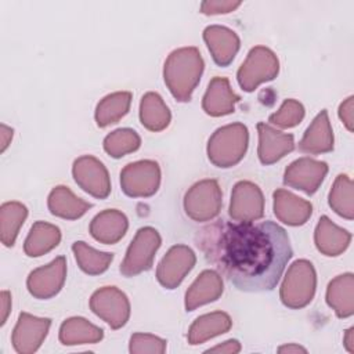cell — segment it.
Segmentation results:
<instances>
[{
	"mask_svg": "<svg viewBox=\"0 0 354 354\" xmlns=\"http://www.w3.org/2000/svg\"><path fill=\"white\" fill-rule=\"evenodd\" d=\"M224 286L220 272L202 271L185 292V310L194 311L201 306L216 301L223 295Z\"/></svg>",
	"mask_w": 354,
	"mask_h": 354,
	"instance_id": "ffe728a7",
	"label": "cell"
},
{
	"mask_svg": "<svg viewBox=\"0 0 354 354\" xmlns=\"http://www.w3.org/2000/svg\"><path fill=\"white\" fill-rule=\"evenodd\" d=\"M339 118L348 131H353L354 126V97L350 95L339 105Z\"/></svg>",
	"mask_w": 354,
	"mask_h": 354,
	"instance_id": "74e56055",
	"label": "cell"
},
{
	"mask_svg": "<svg viewBox=\"0 0 354 354\" xmlns=\"http://www.w3.org/2000/svg\"><path fill=\"white\" fill-rule=\"evenodd\" d=\"M328 203L332 210L343 218H354L353 206V183L347 174H339L330 188Z\"/></svg>",
	"mask_w": 354,
	"mask_h": 354,
	"instance_id": "d6a6232c",
	"label": "cell"
},
{
	"mask_svg": "<svg viewBox=\"0 0 354 354\" xmlns=\"http://www.w3.org/2000/svg\"><path fill=\"white\" fill-rule=\"evenodd\" d=\"M223 194L217 180L206 178L195 183L184 196V210L189 218L205 223L220 214Z\"/></svg>",
	"mask_w": 354,
	"mask_h": 354,
	"instance_id": "8992f818",
	"label": "cell"
},
{
	"mask_svg": "<svg viewBox=\"0 0 354 354\" xmlns=\"http://www.w3.org/2000/svg\"><path fill=\"white\" fill-rule=\"evenodd\" d=\"M0 129H1V152H4L7 149V147H8V144L11 142L14 130L11 127L6 126L4 123L0 126Z\"/></svg>",
	"mask_w": 354,
	"mask_h": 354,
	"instance_id": "60d3db41",
	"label": "cell"
},
{
	"mask_svg": "<svg viewBox=\"0 0 354 354\" xmlns=\"http://www.w3.org/2000/svg\"><path fill=\"white\" fill-rule=\"evenodd\" d=\"M314 242L322 254L335 257L348 248L351 234L336 225L328 216H322L314 231Z\"/></svg>",
	"mask_w": 354,
	"mask_h": 354,
	"instance_id": "603a6c76",
	"label": "cell"
},
{
	"mask_svg": "<svg viewBox=\"0 0 354 354\" xmlns=\"http://www.w3.org/2000/svg\"><path fill=\"white\" fill-rule=\"evenodd\" d=\"M205 69L196 47H181L169 54L163 65V80L171 95L180 102L191 101Z\"/></svg>",
	"mask_w": 354,
	"mask_h": 354,
	"instance_id": "7a4b0ae2",
	"label": "cell"
},
{
	"mask_svg": "<svg viewBox=\"0 0 354 354\" xmlns=\"http://www.w3.org/2000/svg\"><path fill=\"white\" fill-rule=\"evenodd\" d=\"M242 3L231 1V0H207L201 4V12L205 15H217V14H228L236 10Z\"/></svg>",
	"mask_w": 354,
	"mask_h": 354,
	"instance_id": "8d00e7d4",
	"label": "cell"
},
{
	"mask_svg": "<svg viewBox=\"0 0 354 354\" xmlns=\"http://www.w3.org/2000/svg\"><path fill=\"white\" fill-rule=\"evenodd\" d=\"M58 337L64 346L94 344L102 340L104 330L86 318L72 317L61 324Z\"/></svg>",
	"mask_w": 354,
	"mask_h": 354,
	"instance_id": "4316f807",
	"label": "cell"
},
{
	"mask_svg": "<svg viewBox=\"0 0 354 354\" xmlns=\"http://www.w3.org/2000/svg\"><path fill=\"white\" fill-rule=\"evenodd\" d=\"M166 340L149 333H133L129 343V350L133 354H163L166 351Z\"/></svg>",
	"mask_w": 354,
	"mask_h": 354,
	"instance_id": "d590c367",
	"label": "cell"
},
{
	"mask_svg": "<svg viewBox=\"0 0 354 354\" xmlns=\"http://www.w3.org/2000/svg\"><path fill=\"white\" fill-rule=\"evenodd\" d=\"M228 214L234 221L253 223L264 216V196L252 181H238L231 192Z\"/></svg>",
	"mask_w": 354,
	"mask_h": 354,
	"instance_id": "8fae6325",
	"label": "cell"
},
{
	"mask_svg": "<svg viewBox=\"0 0 354 354\" xmlns=\"http://www.w3.org/2000/svg\"><path fill=\"white\" fill-rule=\"evenodd\" d=\"M343 344L348 353L354 354V328L353 326L346 330L343 337Z\"/></svg>",
	"mask_w": 354,
	"mask_h": 354,
	"instance_id": "b9f144b4",
	"label": "cell"
},
{
	"mask_svg": "<svg viewBox=\"0 0 354 354\" xmlns=\"http://www.w3.org/2000/svg\"><path fill=\"white\" fill-rule=\"evenodd\" d=\"M326 303L339 318L354 314V275L344 272L335 277L326 288Z\"/></svg>",
	"mask_w": 354,
	"mask_h": 354,
	"instance_id": "cb8c5ba5",
	"label": "cell"
},
{
	"mask_svg": "<svg viewBox=\"0 0 354 354\" xmlns=\"http://www.w3.org/2000/svg\"><path fill=\"white\" fill-rule=\"evenodd\" d=\"M196 246L242 292L272 290L293 250L288 232L274 221L217 220L198 231Z\"/></svg>",
	"mask_w": 354,
	"mask_h": 354,
	"instance_id": "6da1fadb",
	"label": "cell"
},
{
	"mask_svg": "<svg viewBox=\"0 0 354 354\" xmlns=\"http://www.w3.org/2000/svg\"><path fill=\"white\" fill-rule=\"evenodd\" d=\"M61 241V231L57 225L46 223V221H36L25 239L24 252L29 257H39L55 246H58Z\"/></svg>",
	"mask_w": 354,
	"mask_h": 354,
	"instance_id": "83f0119b",
	"label": "cell"
},
{
	"mask_svg": "<svg viewBox=\"0 0 354 354\" xmlns=\"http://www.w3.org/2000/svg\"><path fill=\"white\" fill-rule=\"evenodd\" d=\"M272 199L274 214L283 224L299 227L306 224L313 214V205L308 201L296 196L290 191L279 188L274 191Z\"/></svg>",
	"mask_w": 354,
	"mask_h": 354,
	"instance_id": "d6986e66",
	"label": "cell"
},
{
	"mask_svg": "<svg viewBox=\"0 0 354 354\" xmlns=\"http://www.w3.org/2000/svg\"><path fill=\"white\" fill-rule=\"evenodd\" d=\"M328 174V165L322 160H315L308 156L293 160L283 173V184L303 191L307 195H314L321 187Z\"/></svg>",
	"mask_w": 354,
	"mask_h": 354,
	"instance_id": "4fadbf2b",
	"label": "cell"
},
{
	"mask_svg": "<svg viewBox=\"0 0 354 354\" xmlns=\"http://www.w3.org/2000/svg\"><path fill=\"white\" fill-rule=\"evenodd\" d=\"M196 256L187 245L171 246L156 268V279L166 289H176L194 268Z\"/></svg>",
	"mask_w": 354,
	"mask_h": 354,
	"instance_id": "7c38bea8",
	"label": "cell"
},
{
	"mask_svg": "<svg viewBox=\"0 0 354 354\" xmlns=\"http://www.w3.org/2000/svg\"><path fill=\"white\" fill-rule=\"evenodd\" d=\"M47 206L53 216L65 220H77L86 214V212L91 207V203L77 198L68 187L57 185L48 195Z\"/></svg>",
	"mask_w": 354,
	"mask_h": 354,
	"instance_id": "484cf974",
	"label": "cell"
},
{
	"mask_svg": "<svg viewBox=\"0 0 354 354\" xmlns=\"http://www.w3.org/2000/svg\"><path fill=\"white\" fill-rule=\"evenodd\" d=\"M162 238L152 227L140 228L130 242L126 256L120 264V274L130 278L152 267L153 257L160 248Z\"/></svg>",
	"mask_w": 354,
	"mask_h": 354,
	"instance_id": "52a82bcc",
	"label": "cell"
},
{
	"mask_svg": "<svg viewBox=\"0 0 354 354\" xmlns=\"http://www.w3.org/2000/svg\"><path fill=\"white\" fill-rule=\"evenodd\" d=\"M141 145V138L140 136L133 130V129H118L112 133H109L104 138V149L105 152L115 158L119 159L127 153L136 152Z\"/></svg>",
	"mask_w": 354,
	"mask_h": 354,
	"instance_id": "836d02e7",
	"label": "cell"
},
{
	"mask_svg": "<svg viewBox=\"0 0 354 354\" xmlns=\"http://www.w3.org/2000/svg\"><path fill=\"white\" fill-rule=\"evenodd\" d=\"M279 73V61L272 50L256 46L249 53L236 72V80L246 93L254 91L261 83L274 80Z\"/></svg>",
	"mask_w": 354,
	"mask_h": 354,
	"instance_id": "5b68a950",
	"label": "cell"
},
{
	"mask_svg": "<svg viewBox=\"0 0 354 354\" xmlns=\"http://www.w3.org/2000/svg\"><path fill=\"white\" fill-rule=\"evenodd\" d=\"M259 147L257 155L263 165L268 166L295 149V137L290 133H282L267 123H257Z\"/></svg>",
	"mask_w": 354,
	"mask_h": 354,
	"instance_id": "2e32d148",
	"label": "cell"
},
{
	"mask_svg": "<svg viewBox=\"0 0 354 354\" xmlns=\"http://www.w3.org/2000/svg\"><path fill=\"white\" fill-rule=\"evenodd\" d=\"M28 217L25 205L17 201L4 202L0 207V238L4 246L10 248L15 243L19 228Z\"/></svg>",
	"mask_w": 354,
	"mask_h": 354,
	"instance_id": "4dcf8cb0",
	"label": "cell"
},
{
	"mask_svg": "<svg viewBox=\"0 0 354 354\" xmlns=\"http://www.w3.org/2000/svg\"><path fill=\"white\" fill-rule=\"evenodd\" d=\"M241 101V97L234 93L227 77L214 76L206 88L202 100V108L205 113L213 118L230 115L235 111V104Z\"/></svg>",
	"mask_w": 354,
	"mask_h": 354,
	"instance_id": "ac0fdd59",
	"label": "cell"
},
{
	"mask_svg": "<svg viewBox=\"0 0 354 354\" xmlns=\"http://www.w3.org/2000/svg\"><path fill=\"white\" fill-rule=\"evenodd\" d=\"M317 274L311 261L306 259L290 264L279 289V297L283 306L299 310L310 304L315 295Z\"/></svg>",
	"mask_w": 354,
	"mask_h": 354,
	"instance_id": "277c9868",
	"label": "cell"
},
{
	"mask_svg": "<svg viewBox=\"0 0 354 354\" xmlns=\"http://www.w3.org/2000/svg\"><path fill=\"white\" fill-rule=\"evenodd\" d=\"M160 185V167L155 160L144 159L126 165L120 171V188L130 198L152 196Z\"/></svg>",
	"mask_w": 354,
	"mask_h": 354,
	"instance_id": "ba28073f",
	"label": "cell"
},
{
	"mask_svg": "<svg viewBox=\"0 0 354 354\" xmlns=\"http://www.w3.org/2000/svg\"><path fill=\"white\" fill-rule=\"evenodd\" d=\"M66 278V259L55 257L47 266L33 270L28 279L26 288L29 293L39 300H47L59 293Z\"/></svg>",
	"mask_w": 354,
	"mask_h": 354,
	"instance_id": "5bb4252c",
	"label": "cell"
},
{
	"mask_svg": "<svg viewBox=\"0 0 354 354\" xmlns=\"http://www.w3.org/2000/svg\"><path fill=\"white\" fill-rule=\"evenodd\" d=\"M278 353H307V350L299 344H285L278 348Z\"/></svg>",
	"mask_w": 354,
	"mask_h": 354,
	"instance_id": "7bdbcfd3",
	"label": "cell"
},
{
	"mask_svg": "<svg viewBox=\"0 0 354 354\" xmlns=\"http://www.w3.org/2000/svg\"><path fill=\"white\" fill-rule=\"evenodd\" d=\"M171 120V113L163 98L153 91L142 95L140 102V122L149 131L165 130Z\"/></svg>",
	"mask_w": 354,
	"mask_h": 354,
	"instance_id": "f1b7e54d",
	"label": "cell"
},
{
	"mask_svg": "<svg viewBox=\"0 0 354 354\" xmlns=\"http://www.w3.org/2000/svg\"><path fill=\"white\" fill-rule=\"evenodd\" d=\"M72 176L75 183L97 199H105L111 194L109 173L95 156L83 155L73 162Z\"/></svg>",
	"mask_w": 354,
	"mask_h": 354,
	"instance_id": "30bf717a",
	"label": "cell"
},
{
	"mask_svg": "<svg viewBox=\"0 0 354 354\" xmlns=\"http://www.w3.org/2000/svg\"><path fill=\"white\" fill-rule=\"evenodd\" d=\"M249 131L243 123L218 127L207 141V158L216 166L228 169L238 165L248 151Z\"/></svg>",
	"mask_w": 354,
	"mask_h": 354,
	"instance_id": "3957f363",
	"label": "cell"
},
{
	"mask_svg": "<svg viewBox=\"0 0 354 354\" xmlns=\"http://www.w3.org/2000/svg\"><path fill=\"white\" fill-rule=\"evenodd\" d=\"M72 252L79 268L88 275H100L105 272L113 260V253L95 250L83 241L73 242Z\"/></svg>",
	"mask_w": 354,
	"mask_h": 354,
	"instance_id": "1f68e13d",
	"label": "cell"
},
{
	"mask_svg": "<svg viewBox=\"0 0 354 354\" xmlns=\"http://www.w3.org/2000/svg\"><path fill=\"white\" fill-rule=\"evenodd\" d=\"M0 303H1V322L0 325H4L7 321V317L11 311V295L8 290H3L0 293Z\"/></svg>",
	"mask_w": 354,
	"mask_h": 354,
	"instance_id": "ab89813d",
	"label": "cell"
},
{
	"mask_svg": "<svg viewBox=\"0 0 354 354\" xmlns=\"http://www.w3.org/2000/svg\"><path fill=\"white\" fill-rule=\"evenodd\" d=\"M304 113L306 111L301 102L293 98H288L282 102L281 108L275 113L270 115L268 122L281 129H290L303 120Z\"/></svg>",
	"mask_w": 354,
	"mask_h": 354,
	"instance_id": "e575fe53",
	"label": "cell"
},
{
	"mask_svg": "<svg viewBox=\"0 0 354 354\" xmlns=\"http://www.w3.org/2000/svg\"><path fill=\"white\" fill-rule=\"evenodd\" d=\"M90 310L112 329H120L130 318V301L116 286L97 289L90 297Z\"/></svg>",
	"mask_w": 354,
	"mask_h": 354,
	"instance_id": "9c48e42d",
	"label": "cell"
},
{
	"mask_svg": "<svg viewBox=\"0 0 354 354\" xmlns=\"http://www.w3.org/2000/svg\"><path fill=\"white\" fill-rule=\"evenodd\" d=\"M50 326V318H40L28 313H21L11 336L14 350L19 354H32L37 351L47 336Z\"/></svg>",
	"mask_w": 354,
	"mask_h": 354,
	"instance_id": "9a60e30c",
	"label": "cell"
},
{
	"mask_svg": "<svg viewBox=\"0 0 354 354\" xmlns=\"http://www.w3.org/2000/svg\"><path fill=\"white\" fill-rule=\"evenodd\" d=\"M333 131L328 111L322 109L311 122L299 141V151L310 155H319L333 151Z\"/></svg>",
	"mask_w": 354,
	"mask_h": 354,
	"instance_id": "7402d4cb",
	"label": "cell"
},
{
	"mask_svg": "<svg viewBox=\"0 0 354 354\" xmlns=\"http://www.w3.org/2000/svg\"><path fill=\"white\" fill-rule=\"evenodd\" d=\"M131 105L130 91H116L105 95L95 108V122L98 127H106L118 123L123 116L127 115Z\"/></svg>",
	"mask_w": 354,
	"mask_h": 354,
	"instance_id": "f546056e",
	"label": "cell"
},
{
	"mask_svg": "<svg viewBox=\"0 0 354 354\" xmlns=\"http://www.w3.org/2000/svg\"><path fill=\"white\" fill-rule=\"evenodd\" d=\"M241 351V343L236 339H230L217 344L212 348H207L205 353H221V354H236Z\"/></svg>",
	"mask_w": 354,
	"mask_h": 354,
	"instance_id": "f35d334b",
	"label": "cell"
},
{
	"mask_svg": "<svg viewBox=\"0 0 354 354\" xmlns=\"http://www.w3.org/2000/svg\"><path fill=\"white\" fill-rule=\"evenodd\" d=\"M232 326L230 315L224 311H213L198 317L188 329V343L192 346L202 344L209 339L227 333Z\"/></svg>",
	"mask_w": 354,
	"mask_h": 354,
	"instance_id": "d4e9b609",
	"label": "cell"
},
{
	"mask_svg": "<svg viewBox=\"0 0 354 354\" xmlns=\"http://www.w3.org/2000/svg\"><path fill=\"white\" fill-rule=\"evenodd\" d=\"M203 40L213 61L218 66H228L241 47L238 35L221 25H210L203 30Z\"/></svg>",
	"mask_w": 354,
	"mask_h": 354,
	"instance_id": "e0dca14e",
	"label": "cell"
},
{
	"mask_svg": "<svg viewBox=\"0 0 354 354\" xmlns=\"http://www.w3.org/2000/svg\"><path fill=\"white\" fill-rule=\"evenodd\" d=\"M129 228V220L124 213L116 209H105L94 216L90 223L91 236L104 245L118 243Z\"/></svg>",
	"mask_w": 354,
	"mask_h": 354,
	"instance_id": "44dd1931",
	"label": "cell"
}]
</instances>
